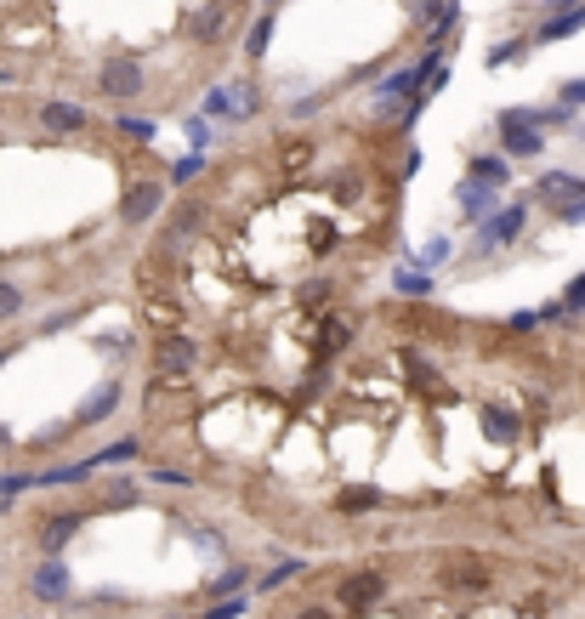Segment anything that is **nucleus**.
I'll list each match as a JSON object with an SVG mask.
<instances>
[{"instance_id": "37", "label": "nucleus", "mask_w": 585, "mask_h": 619, "mask_svg": "<svg viewBox=\"0 0 585 619\" xmlns=\"http://www.w3.org/2000/svg\"><path fill=\"white\" fill-rule=\"evenodd\" d=\"M540 12H546V18H557V12H574V0H540Z\"/></svg>"}, {"instance_id": "22", "label": "nucleus", "mask_w": 585, "mask_h": 619, "mask_svg": "<svg viewBox=\"0 0 585 619\" xmlns=\"http://www.w3.org/2000/svg\"><path fill=\"white\" fill-rule=\"evenodd\" d=\"M23 307H29V301H23V290H18L12 279H0V324L23 319Z\"/></svg>"}, {"instance_id": "27", "label": "nucleus", "mask_w": 585, "mask_h": 619, "mask_svg": "<svg viewBox=\"0 0 585 619\" xmlns=\"http://www.w3.org/2000/svg\"><path fill=\"white\" fill-rule=\"evenodd\" d=\"M239 585H245V568H228V574H216L211 580V597H233Z\"/></svg>"}, {"instance_id": "32", "label": "nucleus", "mask_w": 585, "mask_h": 619, "mask_svg": "<svg viewBox=\"0 0 585 619\" xmlns=\"http://www.w3.org/2000/svg\"><path fill=\"white\" fill-rule=\"evenodd\" d=\"M205 114H233L228 91H211V97H205Z\"/></svg>"}, {"instance_id": "4", "label": "nucleus", "mask_w": 585, "mask_h": 619, "mask_svg": "<svg viewBox=\"0 0 585 619\" xmlns=\"http://www.w3.org/2000/svg\"><path fill=\"white\" fill-rule=\"evenodd\" d=\"M199 364V347H194V336H154V375H165V381H177V375H188Z\"/></svg>"}, {"instance_id": "3", "label": "nucleus", "mask_w": 585, "mask_h": 619, "mask_svg": "<svg viewBox=\"0 0 585 619\" xmlns=\"http://www.w3.org/2000/svg\"><path fill=\"white\" fill-rule=\"evenodd\" d=\"M97 91L103 97H114V103H137L142 91H148V80H142V63L131 52L125 57H108L103 74H97Z\"/></svg>"}, {"instance_id": "18", "label": "nucleus", "mask_w": 585, "mask_h": 619, "mask_svg": "<svg viewBox=\"0 0 585 619\" xmlns=\"http://www.w3.org/2000/svg\"><path fill=\"white\" fill-rule=\"evenodd\" d=\"M381 500H387V495H381L375 483H347V489L336 495V512H375Z\"/></svg>"}, {"instance_id": "21", "label": "nucleus", "mask_w": 585, "mask_h": 619, "mask_svg": "<svg viewBox=\"0 0 585 619\" xmlns=\"http://www.w3.org/2000/svg\"><path fill=\"white\" fill-rule=\"evenodd\" d=\"M449 256H455V239H444V233H438V239H426V245H421L415 267H426V273H432V267H444Z\"/></svg>"}, {"instance_id": "24", "label": "nucleus", "mask_w": 585, "mask_h": 619, "mask_svg": "<svg viewBox=\"0 0 585 619\" xmlns=\"http://www.w3.org/2000/svg\"><path fill=\"white\" fill-rule=\"evenodd\" d=\"M23 489H35V472H6V478H0V512H6Z\"/></svg>"}, {"instance_id": "2", "label": "nucleus", "mask_w": 585, "mask_h": 619, "mask_svg": "<svg viewBox=\"0 0 585 619\" xmlns=\"http://www.w3.org/2000/svg\"><path fill=\"white\" fill-rule=\"evenodd\" d=\"M160 211H165V182H154V177L131 182L120 194V228H148Z\"/></svg>"}, {"instance_id": "12", "label": "nucleus", "mask_w": 585, "mask_h": 619, "mask_svg": "<svg viewBox=\"0 0 585 619\" xmlns=\"http://www.w3.org/2000/svg\"><path fill=\"white\" fill-rule=\"evenodd\" d=\"M40 125H46L52 137H74V131H86L91 125V114L80 103H46L40 108Z\"/></svg>"}, {"instance_id": "38", "label": "nucleus", "mask_w": 585, "mask_h": 619, "mask_svg": "<svg viewBox=\"0 0 585 619\" xmlns=\"http://www.w3.org/2000/svg\"><path fill=\"white\" fill-rule=\"evenodd\" d=\"M296 619H330V614H324V608H307V614H296Z\"/></svg>"}, {"instance_id": "36", "label": "nucleus", "mask_w": 585, "mask_h": 619, "mask_svg": "<svg viewBox=\"0 0 585 619\" xmlns=\"http://www.w3.org/2000/svg\"><path fill=\"white\" fill-rule=\"evenodd\" d=\"M199 165H205V160H199V154H194V160H182L177 171H171V182H194V171H199Z\"/></svg>"}, {"instance_id": "6", "label": "nucleus", "mask_w": 585, "mask_h": 619, "mask_svg": "<svg viewBox=\"0 0 585 619\" xmlns=\"http://www.w3.org/2000/svg\"><path fill=\"white\" fill-rule=\"evenodd\" d=\"M574 199H585V177H574V171H546V177L534 182V205L540 211H563V205H574Z\"/></svg>"}, {"instance_id": "29", "label": "nucleus", "mask_w": 585, "mask_h": 619, "mask_svg": "<svg viewBox=\"0 0 585 619\" xmlns=\"http://www.w3.org/2000/svg\"><path fill=\"white\" fill-rule=\"evenodd\" d=\"M290 574H302V563H279V568H273V574H267L262 585H256V591H273V585H284Z\"/></svg>"}, {"instance_id": "5", "label": "nucleus", "mask_w": 585, "mask_h": 619, "mask_svg": "<svg viewBox=\"0 0 585 619\" xmlns=\"http://www.w3.org/2000/svg\"><path fill=\"white\" fill-rule=\"evenodd\" d=\"M381 597H387V574H375V568H364V574H347V580L336 585V602L347 608V614H364V608H375Z\"/></svg>"}, {"instance_id": "7", "label": "nucleus", "mask_w": 585, "mask_h": 619, "mask_svg": "<svg viewBox=\"0 0 585 619\" xmlns=\"http://www.w3.org/2000/svg\"><path fill=\"white\" fill-rule=\"evenodd\" d=\"M455 205H461V222H489V216L500 211V188H483V182H461L455 188Z\"/></svg>"}, {"instance_id": "31", "label": "nucleus", "mask_w": 585, "mask_h": 619, "mask_svg": "<svg viewBox=\"0 0 585 619\" xmlns=\"http://www.w3.org/2000/svg\"><path fill=\"white\" fill-rule=\"evenodd\" d=\"M557 222H568V228H580V222H585V199H574V205H563V211H557Z\"/></svg>"}, {"instance_id": "11", "label": "nucleus", "mask_w": 585, "mask_h": 619, "mask_svg": "<svg viewBox=\"0 0 585 619\" xmlns=\"http://www.w3.org/2000/svg\"><path fill=\"white\" fill-rule=\"evenodd\" d=\"M86 529V517L80 512H57V517H46V523H40V551H46V557H63V546H69L74 534Z\"/></svg>"}, {"instance_id": "14", "label": "nucleus", "mask_w": 585, "mask_h": 619, "mask_svg": "<svg viewBox=\"0 0 585 619\" xmlns=\"http://www.w3.org/2000/svg\"><path fill=\"white\" fill-rule=\"evenodd\" d=\"M404 370H409V381H415V387H421L426 398H444V404L455 398V392H449V381H444L438 370H432V364H426L421 353H404Z\"/></svg>"}, {"instance_id": "1", "label": "nucleus", "mask_w": 585, "mask_h": 619, "mask_svg": "<svg viewBox=\"0 0 585 619\" xmlns=\"http://www.w3.org/2000/svg\"><path fill=\"white\" fill-rule=\"evenodd\" d=\"M523 222H529V199H512V205H500L489 222H478V239H472V250L478 256H495V250H506L523 233Z\"/></svg>"}, {"instance_id": "34", "label": "nucleus", "mask_w": 585, "mask_h": 619, "mask_svg": "<svg viewBox=\"0 0 585 619\" xmlns=\"http://www.w3.org/2000/svg\"><path fill=\"white\" fill-rule=\"evenodd\" d=\"M154 483H177V489H182V483H188V472H177V466H154Z\"/></svg>"}, {"instance_id": "10", "label": "nucleus", "mask_w": 585, "mask_h": 619, "mask_svg": "<svg viewBox=\"0 0 585 619\" xmlns=\"http://www.w3.org/2000/svg\"><path fill=\"white\" fill-rule=\"evenodd\" d=\"M69 585H74L69 563H63V557H46V563L35 568L29 591H35V602H63V597H69Z\"/></svg>"}, {"instance_id": "26", "label": "nucleus", "mask_w": 585, "mask_h": 619, "mask_svg": "<svg viewBox=\"0 0 585 619\" xmlns=\"http://www.w3.org/2000/svg\"><path fill=\"white\" fill-rule=\"evenodd\" d=\"M449 585H455V591H483V585H489V574H483V568H455V574H449Z\"/></svg>"}, {"instance_id": "28", "label": "nucleus", "mask_w": 585, "mask_h": 619, "mask_svg": "<svg viewBox=\"0 0 585 619\" xmlns=\"http://www.w3.org/2000/svg\"><path fill=\"white\" fill-rule=\"evenodd\" d=\"M523 52H529V40H512V46H495V52H489V63L500 69V63H512V57H523Z\"/></svg>"}, {"instance_id": "15", "label": "nucleus", "mask_w": 585, "mask_h": 619, "mask_svg": "<svg viewBox=\"0 0 585 619\" xmlns=\"http://www.w3.org/2000/svg\"><path fill=\"white\" fill-rule=\"evenodd\" d=\"M466 182H483V188H506V182H512V165H506V154H478V160L466 165Z\"/></svg>"}, {"instance_id": "25", "label": "nucleus", "mask_w": 585, "mask_h": 619, "mask_svg": "<svg viewBox=\"0 0 585 619\" xmlns=\"http://www.w3.org/2000/svg\"><path fill=\"white\" fill-rule=\"evenodd\" d=\"M114 131H120L125 142H154V120H137V114H120Z\"/></svg>"}, {"instance_id": "35", "label": "nucleus", "mask_w": 585, "mask_h": 619, "mask_svg": "<svg viewBox=\"0 0 585 619\" xmlns=\"http://www.w3.org/2000/svg\"><path fill=\"white\" fill-rule=\"evenodd\" d=\"M324 296H330V284H302V307H313V301H324Z\"/></svg>"}, {"instance_id": "40", "label": "nucleus", "mask_w": 585, "mask_h": 619, "mask_svg": "<svg viewBox=\"0 0 585 619\" xmlns=\"http://www.w3.org/2000/svg\"><path fill=\"white\" fill-rule=\"evenodd\" d=\"M6 358H12V353H0V364H6Z\"/></svg>"}, {"instance_id": "23", "label": "nucleus", "mask_w": 585, "mask_h": 619, "mask_svg": "<svg viewBox=\"0 0 585 619\" xmlns=\"http://www.w3.org/2000/svg\"><path fill=\"white\" fill-rule=\"evenodd\" d=\"M392 290H404V296H426V290H432V273H415V267H398V273H392Z\"/></svg>"}, {"instance_id": "16", "label": "nucleus", "mask_w": 585, "mask_h": 619, "mask_svg": "<svg viewBox=\"0 0 585 619\" xmlns=\"http://www.w3.org/2000/svg\"><path fill=\"white\" fill-rule=\"evenodd\" d=\"M228 23H233V0H216V6H205L194 18V40L199 46H216V35H222Z\"/></svg>"}, {"instance_id": "39", "label": "nucleus", "mask_w": 585, "mask_h": 619, "mask_svg": "<svg viewBox=\"0 0 585 619\" xmlns=\"http://www.w3.org/2000/svg\"><path fill=\"white\" fill-rule=\"evenodd\" d=\"M0 449H12V432H6V426H0Z\"/></svg>"}, {"instance_id": "20", "label": "nucleus", "mask_w": 585, "mask_h": 619, "mask_svg": "<svg viewBox=\"0 0 585 619\" xmlns=\"http://www.w3.org/2000/svg\"><path fill=\"white\" fill-rule=\"evenodd\" d=\"M137 449H142L137 438H120V443H108V449H97L86 466H91V472H97V466H120V460H137Z\"/></svg>"}, {"instance_id": "9", "label": "nucleus", "mask_w": 585, "mask_h": 619, "mask_svg": "<svg viewBox=\"0 0 585 619\" xmlns=\"http://www.w3.org/2000/svg\"><path fill=\"white\" fill-rule=\"evenodd\" d=\"M500 125H506V160H534V154L546 148V137H540L534 125H523V114H517V108H506V114H500Z\"/></svg>"}, {"instance_id": "17", "label": "nucleus", "mask_w": 585, "mask_h": 619, "mask_svg": "<svg viewBox=\"0 0 585 619\" xmlns=\"http://www.w3.org/2000/svg\"><path fill=\"white\" fill-rule=\"evenodd\" d=\"M478 421H483V432L495 443H517V415L512 409H500V404H478Z\"/></svg>"}, {"instance_id": "8", "label": "nucleus", "mask_w": 585, "mask_h": 619, "mask_svg": "<svg viewBox=\"0 0 585 619\" xmlns=\"http://www.w3.org/2000/svg\"><path fill=\"white\" fill-rule=\"evenodd\" d=\"M120 404H125V387H120V381H103V387L91 392L86 404L74 409V426H80V432H86V426H103Z\"/></svg>"}, {"instance_id": "30", "label": "nucleus", "mask_w": 585, "mask_h": 619, "mask_svg": "<svg viewBox=\"0 0 585 619\" xmlns=\"http://www.w3.org/2000/svg\"><path fill=\"white\" fill-rule=\"evenodd\" d=\"M563 108H585V80H563Z\"/></svg>"}, {"instance_id": "13", "label": "nucleus", "mask_w": 585, "mask_h": 619, "mask_svg": "<svg viewBox=\"0 0 585 619\" xmlns=\"http://www.w3.org/2000/svg\"><path fill=\"white\" fill-rule=\"evenodd\" d=\"M585 29V0L574 6V12H557V18H546L540 23V35L529 40V46H557V40H574Z\"/></svg>"}, {"instance_id": "33", "label": "nucleus", "mask_w": 585, "mask_h": 619, "mask_svg": "<svg viewBox=\"0 0 585 619\" xmlns=\"http://www.w3.org/2000/svg\"><path fill=\"white\" fill-rule=\"evenodd\" d=\"M540 324H546V319H540V307H534V313H529V307H523V313H517V319H512V330H540Z\"/></svg>"}, {"instance_id": "19", "label": "nucleus", "mask_w": 585, "mask_h": 619, "mask_svg": "<svg viewBox=\"0 0 585 619\" xmlns=\"http://www.w3.org/2000/svg\"><path fill=\"white\" fill-rule=\"evenodd\" d=\"M273 23H279V12H262V18L250 23V35H245V57H250V63H262V57H267V40H273Z\"/></svg>"}]
</instances>
